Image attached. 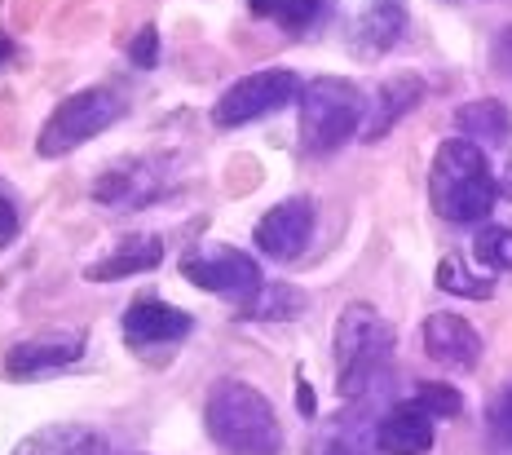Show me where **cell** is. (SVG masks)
<instances>
[{"label": "cell", "mask_w": 512, "mask_h": 455, "mask_svg": "<svg viewBox=\"0 0 512 455\" xmlns=\"http://www.w3.org/2000/svg\"><path fill=\"white\" fill-rule=\"evenodd\" d=\"M411 402L424 411V416H433V420L460 416V411H464L460 389H455V385H437V380H424V385L415 389V398H411Z\"/></svg>", "instance_id": "cell-22"}, {"label": "cell", "mask_w": 512, "mask_h": 455, "mask_svg": "<svg viewBox=\"0 0 512 455\" xmlns=\"http://www.w3.org/2000/svg\"><path fill=\"white\" fill-rule=\"evenodd\" d=\"M393 354V327L371 305H349L336 323V367L340 398H362L380 380Z\"/></svg>", "instance_id": "cell-4"}, {"label": "cell", "mask_w": 512, "mask_h": 455, "mask_svg": "<svg viewBox=\"0 0 512 455\" xmlns=\"http://www.w3.org/2000/svg\"><path fill=\"white\" fill-rule=\"evenodd\" d=\"M296 407H301L305 416H314L318 402H314V389H309V380H296Z\"/></svg>", "instance_id": "cell-28"}, {"label": "cell", "mask_w": 512, "mask_h": 455, "mask_svg": "<svg viewBox=\"0 0 512 455\" xmlns=\"http://www.w3.org/2000/svg\"><path fill=\"white\" fill-rule=\"evenodd\" d=\"M252 239H256V248L274 261L301 257L305 243L314 239V204H309V199H283V204H274L270 213L256 221Z\"/></svg>", "instance_id": "cell-8"}, {"label": "cell", "mask_w": 512, "mask_h": 455, "mask_svg": "<svg viewBox=\"0 0 512 455\" xmlns=\"http://www.w3.org/2000/svg\"><path fill=\"white\" fill-rule=\"evenodd\" d=\"M208 438L230 455H279L283 425L274 416V402L248 380H221L204 402Z\"/></svg>", "instance_id": "cell-1"}, {"label": "cell", "mask_w": 512, "mask_h": 455, "mask_svg": "<svg viewBox=\"0 0 512 455\" xmlns=\"http://www.w3.org/2000/svg\"><path fill=\"white\" fill-rule=\"evenodd\" d=\"M407 0H367L354 23V49L362 58H380L407 36Z\"/></svg>", "instance_id": "cell-10"}, {"label": "cell", "mask_w": 512, "mask_h": 455, "mask_svg": "<svg viewBox=\"0 0 512 455\" xmlns=\"http://www.w3.org/2000/svg\"><path fill=\"white\" fill-rule=\"evenodd\" d=\"M9 58H14V40H9L5 31H0V62H9Z\"/></svg>", "instance_id": "cell-30"}, {"label": "cell", "mask_w": 512, "mask_h": 455, "mask_svg": "<svg viewBox=\"0 0 512 455\" xmlns=\"http://www.w3.org/2000/svg\"><path fill=\"white\" fill-rule=\"evenodd\" d=\"M155 173H146L142 164L133 168H111V173H102L98 182H93V199L106 208H137L146 204V199H155Z\"/></svg>", "instance_id": "cell-18"}, {"label": "cell", "mask_w": 512, "mask_h": 455, "mask_svg": "<svg viewBox=\"0 0 512 455\" xmlns=\"http://www.w3.org/2000/svg\"><path fill=\"white\" fill-rule=\"evenodd\" d=\"M437 288L451 296H468V301H486V296L495 292V283H490L486 274L468 270L460 257H442L437 261Z\"/></svg>", "instance_id": "cell-20"}, {"label": "cell", "mask_w": 512, "mask_h": 455, "mask_svg": "<svg viewBox=\"0 0 512 455\" xmlns=\"http://www.w3.org/2000/svg\"><path fill=\"white\" fill-rule=\"evenodd\" d=\"M159 261H164V243L155 235H137V239H124L106 261H93L84 274H89L93 283H115V279H128V274L155 270Z\"/></svg>", "instance_id": "cell-15"}, {"label": "cell", "mask_w": 512, "mask_h": 455, "mask_svg": "<svg viewBox=\"0 0 512 455\" xmlns=\"http://www.w3.org/2000/svg\"><path fill=\"white\" fill-rule=\"evenodd\" d=\"M490 58H495V67L504 71V76H512V27H504L495 36V45H490Z\"/></svg>", "instance_id": "cell-26"}, {"label": "cell", "mask_w": 512, "mask_h": 455, "mask_svg": "<svg viewBox=\"0 0 512 455\" xmlns=\"http://www.w3.org/2000/svg\"><path fill=\"white\" fill-rule=\"evenodd\" d=\"M128 58H133V67H142V71L159 67V31H155L151 23H146V27L133 36V45H128Z\"/></svg>", "instance_id": "cell-24"}, {"label": "cell", "mask_w": 512, "mask_h": 455, "mask_svg": "<svg viewBox=\"0 0 512 455\" xmlns=\"http://www.w3.org/2000/svg\"><path fill=\"white\" fill-rule=\"evenodd\" d=\"M380 455H429L433 451V416H424L415 402L393 407L376 425Z\"/></svg>", "instance_id": "cell-13"}, {"label": "cell", "mask_w": 512, "mask_h": 455, "mask_svg": "<svg viewBox=\"0 0 512 455\" xmlns=\"http://www.w3.org/2000/svg\"><path fill=\"white\" fill-rule=\"evenodd\" d=\"M106 438L98 429L84 425H49L40 433H31L27 442H18L14 455H106Z\"/></svg>", "instance_id": "cell-16"}, {"label": "cell", "mask_w": 512, "mask_h": 455, "mask_svg": "<svg viewBox=\"0 0 512 455\" xmlns=\"http://www.w3.org/2000/svg\"><path fill=\"white\" fill-rule=\"evenodd\" d=\"M305 310V292L292 288V283H261L252 296H243L234 319H248V323H283L296 319Z\"/></svg>", "instance_id": "cell-17"}, {"label": "cell", "mask_w": 512, "mask_h": 455, "mask_svg": "<svg viewBox=\"0 0 512 455\" xmlns=\"http://www.w3.org/2000/svg\"><path fill=\"white\" fill-rule=\"evenodd\" d=\"M84 354V336H49V341H27L5 354V376L36 380L49 372H62Z\"/></svg>", "instance_id": "cell-11"}, {"label": "cell", "mask_w": 512, "mask_h": 455, "mask_svg": "<svg viewBox=\"0 0 512 455\" xmlns=\"http://www.w3.org/2000/svg\"><path fill=\"white\" fill-rule=\"evenodd\" d=\"M455 129H460L468 142H508L512 137V115L508 107L499 98H473V102H464L460 111H455Z\"/></svg>", "instance_id": "cell-19"}, {"label": "cell", "mask_w": 512, "mask_h": 455, "mask_svg": "<svg viewBox=\"0 0 512 455\" xmlns=\"http://www.w3.org/2000/svg\"><path fill=\"white\" fill-rule=\"evenodd\" d=\"M429 199L446 221H460V226L486 221L499 199V182L490 173L482 146L468 142V137H446L433 155Z\"/></svg>", "instance_id": "cell-2"}, {"label": "cell", "mask_w": 512, "mask_h": 455, "mask_svg": "<svg viewBox=\"0 0 512 455\" xmlns=\"http://www.w3.org/2000/svg\"><path fill=\"white\" fill-rule=\"evenodd\" d=\"M14 239H18V208L0 195V248H9Z\"/></svg>", "instance_id": "cell-27"}, {"label": "cell", "mask_w": 512, "mask_h": 455, "mask_svg": "<svg viewBox=\"0 0 512 455\" xmlns=\"http://www.w3.org/2000/svg\"><path fill=\"white\" fill-rule=\"evenodd\" d=\"M323 455H371V451H362L358 442H336V447H327Z\"/></svg>", "instance_id": "cell-29"}, {"label": "cell", "mask_w": 512, "mask_h": 455, "mask_svg": "<svg viewBox=\"0 0 512 455\" xmlns=\"http://www.w3.org/2000/svg\"><path fill=\"white\" fill-rule=\"evenodd\" d=\"M473 252L486 270H512V230L508 226H486L473 239Z\"/></svg>", "instance_id": "cell-23"}, {"label": "cell", "mask_w": 512, "mask_h": 455, "mask_svg": "<svg viewBox=\"0 0 512 455\" xmlns=\"http://www.w3.org/2000/svg\"><path fill=\"white\" fill-rule=\"evenodd\" d=\"M371 102L362 98L354 80L318 76L301 89V142L309 155H332L349 142L362 120H367Z\"/></svg>", "instance_id": "cell-3"}, {"label": "cell", "mask_w": 512, "mask_h": 455, "mask_svg": "<svg viewBox=\"0 0 512 455\" xmlns=\"http://www.w3.org/2000/svg\"><path fill=\"white\" fill-rule=\"evenodd\" d=\"M424 349H429L433 363L468 372V367L482 363V336L464 314H429L424 323Z\"/></svg>", "instance_id": "cell-9"}, {"label": "cell", "mask_w": 512, "mask_h": 455, "mask_svg": "<svg viewBox=\"0 0 512 455\" xmlns=\"http://www.w3.org/2000/svg\"><path fill=\"white\" fill-rule=\"evenodd\" d=\"M420 98H424V84L415 76H398V80L380 84L376 102H371V115L362 120V137H367V142L389 137V129L402 120V115H411L415 107H420Z\"/></svg>", "instance_id": "cell-14"}, {"label": "cell", "mask_w": 512, "mask_h": 455, "mask_svg": "<svg viewBox=\"0 0 512 455\" xmlns=\"http://www.w3.org/2000/svg\"><path fill=\"white\" fill-rule=\"evenodd\" d=\"M181 274H186L195 288L204 292H221V296H252L261 288V266L248 257V252L234 248H204V252H186L181 257Z\"/></svg>", "instance_id": "cell-7"}, {"label": "cell", "mask_w": 512, "mask_h": 455, "mask_svg": "<svg viewBox=\"0 0 512 455\" xmlns=\"http://www.w3.org/2000/svg\"><path fill=\"white\" fill-rule=\"evenodd\" d=\"M120 115H124V102L115 98L111 89H80V93H71V98L45 120L36 151L45 155V160L71 155L76 146L89 142V137H98V133L111 129Z\"/></svg>", "instance_id": "cell-5"}, {"label": "cell", "mask_w": 512, "mask_h": 455, "mask_svg": "<svg viewBox=\"0 0 512 455\" xmlns=\"http://www.w3.org/2000/svg\"><path fill=\"white\" fill-rule=\"evenodd\" d=\"M256 18H270L279 27H309L323 14V0H248Z\"/></svg>", "instance_id": "cell-21"}, {"label": "cell", "mask_w": 512, "mask_h": 455, "mask_svg": "<svg viewBox=\"0 0 512 455\" xmlns=\"http://www.w3.org/2000/svg\"><path fill=\"white\" fill-rule=\"evenodd\" d=\"M190 332V314H181L168 301H137L124 310V341L146 349V345H168Z\"/></svg>", "instance_id": "cell-12"}, {"label": "cell", "mask_w": 512, "mask_h": 455, "mask_svg": "<svg viewBox=\"0 0 512 455\" xmlns=\"http://www.w3.org/2000/svg\"><path fill=\"white\" fill-rule=\"evenodd\" d=\"M490 429H495L499 438H504L508 447H512V385L495 398V407H490Z\"/></svg>", "instance_id": "cell-25"}, {"label": "cell", "mask_w": 512, "mask_h": 455, "mask_svg": "<svg viewBox=\"0 0 512 455\" xmlns=\"http://www.w3.org/2000/svg\"><path fill=\"white\" fill-rule=\"evenodd\" d=\"M301 76L287 67H270V71H252V76L234 80L226 93L212 107V120L221 129H239V124H252L270 111H283L287 102H301Z\"/></svg>", "instance_id": "cell-6"}]
</instances>
